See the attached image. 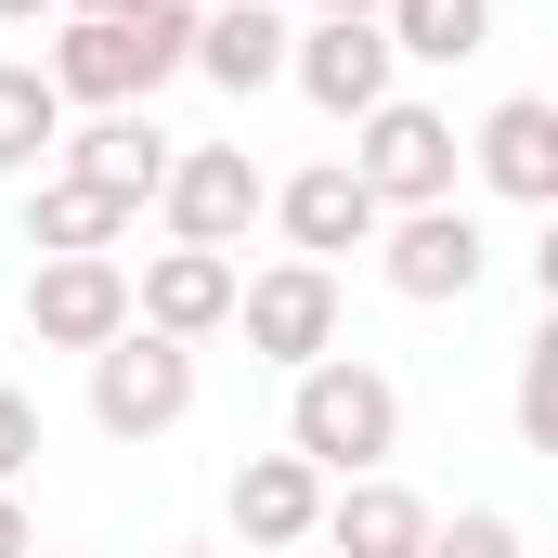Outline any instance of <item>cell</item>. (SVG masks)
<instances>
[{
    "label": "cell",
    "mask_w": 558,
    "mask_h": 558,
    "mask_svg": "<svg viewBox=\"0 0 558 558\" xmlns=\"http://www.w3.org/2000/svg\"><path fill=\"white\" fill-rule=\"evenodd\" d=\"M260 221H286V260H325V274H338V247H377L390 208L351 182V156H312V169H286V182H274Z\"/></svg>",
    "instance_id": "9"
},
{
    "label": "cell",
    "mask_w": 558,
    "mask_h": 558,
    "mask_svg": "<svg viewBox=\"0 0 558 558\" xmlns=\"http://www.w3.org/2000/svg\"><path fill=\"white\" fill-rule=\"evenodd\" d=\"M131 325V260H26V338L39 351H105Z\"/></svg>",
    "instance_id": "10"
},
{
    "label": "cell",
    "mask_w": 558,
    "mask_h": 558,
    "mask_svg": "<svg viewBox=\"0 0 558 558\" xmlns=\"http://www.w3.org/2000/svg\"><path fill=\"white\" fill-rule=\"evenodd\" d=\"M52 169H78V182H105V195H143V208H156V182H169V131H156L143 105H105L92 131L52 143Z\"/></svg>",
    "instance_id": "17"
},
{
    "label": "cell",
    "mask_w": 558,
    "mask_h": 558,
    "mask_svg": "<svg viewBox=\"0 0 558 558\" xmlns=\"http://www.w3.org/2000/svg\"><path fill=\"white\" fill-rule=\"evenodd\" d=\"M520 454H558V325L520 338Z\"/></svg>",
    "instance_id": "20"
},
{
    "label": "cell",
    "mask_w": 558,
    "mask_h": 558,
    "mask_svg": "<svg viewBox=\"0 0 558 558\" xmlns=\"http://www.w3.org/2000/svg\"><path fill=\"white\" fill-rule=\"evenodd\" d=\"M286 39H299V26H286L274 0H208V13H195V78L234 92V105H260L286 78Z\"/></svg>",
    "instance_id": "16"
},
{
    "label": "cell",
    "mask_w": 558,
    "mask_h": 558,
    "mask_svg": "<svg viewBox=\"0 0 558 558\" xmlns=\"http://www.w3.org/2000/svg\"><path fill=\"white\" fill-rule=\"evenodd\" d=\"M131 325L143 338H182V351L221 338V325H234V260H221V247H156L131 274Z\"/></svg>",
    "instance_id": "11"
},
{
    "label": "cell",
    "mask_w": 558,
    "mask_h": 558,
    "mask_svg": "<svg viewBox=\"0 0 558 558\" xmlns=\"http://www.w3.org/2000/svg\"><path fill=\"white\" fill-rule=\"evenodd\" d=\"M468 169H481L507 208H558V105L546 92H507V105L468 131Z\"/></svg>",
    "instance_id": "15"
},
{
    "label": "cell",
    "mask_w": 558,
    "mask_h": 558,
    "mask_svg": "<svg viewBox=\"0 0 558 558\" xmlns=\"http://www.w3.org/2000/svg\"><path fill=\"white\" fill-rule=\"evenodd\" d=\"M377 274H390V299H416V312H468L481 274H494V234H481L468 195H441V208H390V221H377Z\"/></svg>",
    "instance_id": "4"
},
{
    "label": "cell",
    "mask_w": 558,
    "mask_h": 558,
    "mask_svg": "<svg viewBox=\"0 0 558 558\" xmlns=\"http://www.w3.org/2000/svg\"><path fill=\"white\" fill-rule=\"evenodd\" d=\"M312 13H390V0H312Z\"/></svg>",
    "instance_id": "25"
},
{
    "label": "cell",
    "mask_w": 558,
    "mask_h": 558,
    "mask_svg": "<svg viewBox=\"0 0 558 558\" xmlns=\"http://www.w3.org/2000/svg\"><path fill=\"white\" fill-rule=\"evenodd\" d=\"M52 143H65L52 78H39L26 52H0V182H39V169H52Z\"/></svg>",
    "instance_id": "18"
},
{
    "label": "cell",
    "mask_w": 558,
    "mask_h": 558,
    "mask_svg": "<svg viewBox=\"0 0 558 558\" xmlns=\"http://www.w3.org/2000/svg\"><path fill=\"white\" fill-rule=\"evenodd\" d=\"M0 558H39V520H26L13 494H0Z\"/></svg>",
    "instance_id": "23"
},
{
    "label": "cell",
    "mask_w": 558,
    "mask_h": 558,
    "mask_svg": "<svg viewBox=\"0 0 558 558\" xmlns=\"http://www.w3.org/2000/svg\"><path fill=\"white\" fill-rule=\"evenodd\" d=\"M286 78H299V105L312 118H364V105H390L403 92V52H390V26L377 13H312L299 39H286Z\"/></svg>",
    "instance_id": "7"
},
{
    "label": "cell",
    "mask_w": 558,
    "mask_h": 558,
    "mask_svg": "<svg viewBox=\"0 0 558 558\" xmlns=\"http://www.w3.org/2000/svg\"><path fill=\"white\" fill-rule=\"evenodd\" d=\"M428 558H520V520L507 507H454V520H428Z\"/></svg>",
    "instance_id": "21"
},
{
    "label": "cell",
    "mask_w": 558,
    "mask_h": 558,
    "mask_svg": "<svg viewBox=\"0 0 558 558\" xmlns=\"http://www.w3.org/2000/svg\"><path fill=\"white\" fill-rule=\"evenodd\" d=\"M325 558H428V494H403L390 468L364 481H325V520H312Z\"/></svg>",
    "instance_id": "14"
},
{
    "label": "cell",
    "mask_w": 558,
    "mask_h": 558,
    "mask_svg": "<svg viewBox=\"0 0 558 558\" xmlns=\"http://www.w3.org/2000/svg\"><path fill=\"white\" fill-rule=\"evenodd\" d=\"M286 454H299L312 481L390 468V454H403V390H390V364H364V351L299 364V377H286Z\"/></svg>",
    "instance_id": "2"
},
{
    "label": "cell",
    "mask_w": 558,
    "mask_h": 558,
    "mask_svg": "<svg viewBox=\"0 0 558 558\" xmlns=\"http://www.w3.org/2000/svg\"><path fill=\"white\" fill-rule=\"evenodd\" d=\"M234 325H247V351L260 364H325L338 338H351V299H338V274L325 260H274V274H234Z\"/></svg>",
    "instance_id": "8"
},
{
    "label": "cell",
    "mask_w": 558,
    "mask_h": 558,
    "mask_svg": "<svg viewBox=\"0 0 558 558\" xmlns=\"http://www.w3.org/2000/svg\"><path fill=\"white\" fill-rule=\"evenodd\" d=\"M52 13H65V0H0V26H52Z\"/></svg>",
    "instance_id": "24"
},
{
    "label": "cell",
    "mask_w": 558,
    "mask_h": 558,
    "mask_svg": "<svg viewBox=\"0 0 558 558\" xmlns=\"http://www.w3.org/2000/svg\"><path fill=\"white\" fill-rule=\"evenodd\" d=\"M65 13H143V0H65Z\"/></svg>",
    "instance_id": "26"
},
{
    "label": "cell",
    "mask_w": 558,
    "mask_h": 558,
    "mask_svg": "<svg viewBox=\"0 0 558 558\" xmlns=\"http://www.w3.org/2000/svg\"><path fill=\"white\" fill-rule=\"evenodd\" d=\"M351 182H364L377 208H441V195L468 182V143H454L441 105L390 92V105H364V118H351Z\"/></svg>",
    "instance_id": "3"
},
{
    "label": "cell",
    "mask_w": 558,
    "mask_h": 558,
    "mask_svg": "<svg viewBox=\"0 0 558 558\" xmlns=\"http://www.w3.org/2000/svg\"><path fill=\"white\" fill-rule=\"evenodd\" d=\"M26 468H39V403H26V390H0V494H13Z\"/></svg>",
    "instance_id": "22"
},
{
    "label": "cell",
    "mask_w": 558,
    "mask_h": 558,
    "mask_svg": "<svg viewBox=\"0 0 558 558\" xmlns=\"http://www.w3.org/2000/svg\"><path fill=\"white\" fill-rule=\"evenodd\" d=\"M221 520H234V546H247V558H299V546H312V520H325V481H312L299 454H247V468L221 481Z\"/></svg>",
    "instance_id": "13"
},
{
    "label": "cell",
    "mask_w": 558,
    "mask_h": 558,
    "mask_svg": "<svg viewBox=\"0 0 558 558\" xmlns=\"http://www.w3.org/2000/svg\"><path fill=\"white\" fill-rule=\"evenodd\" d=\"M143 234V195H105V182H78V169H39L26 182V247L39 260H118Z\"/></svg>",
    "instance_id": "12"
},
{
    "label": "cell",
    "mask_w": 558,
    "mask_h": 558,
    "mask_svg": "<svg viewBox=\"0 0 558 558\" xmlns=\"http://www.w3.org/2000/svg\"><path fill=\"white\" fill-rule=\"evenodd\" d=\"M377 26H390L403 65H468V52H494V0H390Z\"/></svg>",
    "instance_id": "19"
},
{
    "label": "cell",
    "mask_w": 558,
    "mask_h": 558,
    "mask_svg": "<svg viewBox=\"0 0 558 558\" xmlns=\"http://www.w3.org/2000/svg\"><path fill=\"white\" fill-rule=\"evenodd\" d=\"M39 558H65V546H39Z\"/></svg>",
    "instance_id": "28"
},
{
    "label": "cell",
    "mask_w": 558,
    "mask_h": 558,
    "mask_svg": "<svg viewBox=\"0 0 558 558\" xmlns=\"http://www.w3.org/2000/svg\"><path fill=\"white\" fill-rule=\"evenodd\" d=\"M169 558H208V546H169Z\"/></svg>",
    "instance_id": "27"
},
{
    "label": "cell",
    "mask_w": 558,
    "mask_h": 558,
    "mask_svg": "<svg viewBox=\"0 0 558 558\" xmlns=\"http://www.w3.org/2000/svg\"><path fill=\"white\" fill-rule=\"evenodd\" d=\"M182 416H195V351L118 325V338L92 351V428H105V441H169Z\"/></svg>",
    "instance_id": "6"
},
{
    "label": "cell",
    "mask_w": 558,
    "mask_h": 558,
    "mask_svg": "<svg viewBox=\"0 0 558 558\" xmlns=\"http://www.w3.org/2000/svg\"><path fill=\"white\" fill-rule=\"evenodd\" d=\"M274 208V182H260V156L247 143H169V182H156V221H169V247H247V221Z\"/></svg>",
    "instance_id": "5"
},
{
    "label": "cell",
    "mask_w": 558,
    "mask_h": 558,
    "mask_svg": "<svg viewBox=\"0 0 558 558\" xmlns=\"http://www.w3.org/2000/svg\"><path fill=\"white\" fill-rule=\"evenodd\" d=\"M195 65V0H143V13H65L52 26V52H39V78H52V105H156L169 78Z\"/></svg>",
    "instance_id": "1"
}]
</instances>
